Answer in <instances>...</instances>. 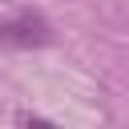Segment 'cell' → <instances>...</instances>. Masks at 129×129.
Wrapping results in <instances>:
<instances>
[{
    "label": "cell",
    "mask_w": 129,
    "mask_h": 129,
    "mask_svg": "<svg viewBox=\"0 0 129 129\" xmlns=\"http://www.w3.org/2000/svg\"><path fill=\"white\" fill-rule=\"evenodd\" d=\"M52 40V28L36 12H16L0 20V44L4 48H44Z\"/></svg>",
    "instance_id": "obj_1"
}]
</instances>
